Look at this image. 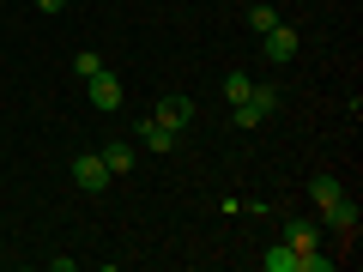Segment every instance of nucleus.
<instances>
[{
    "label": "nucleus",
    "instance_id": "6e6552de",
    "mask_svg": "<svg viewBox=\"0 0 363 272\" xmlns=\"http://www.w3.org/2000/svg\"><path fill=\"white\" fill-rule=\"evenodd\" d=\"M176 140H182V133L157 128V121H145V128H140V145H145V152H152V157H169V152H176Z\"/></svg>",
    "mask_w": 363,
    "mask_h": 272
},
{
    "label": "nucleus",
    "instance_id": "9b49d317",
    "mask_svg": "<svg viewBox=\"0 0 363 272\" xmlns=\"http://www.w3.org/2000/svg\"><path fill=\"white\" fill-rule=\"evenodd\" d=\"M339 194H345V188H339V176H315V181H309V200H315V206H333Z\"/></svg>",
    "mask_w": 363,
    "mask_h": 272
},
{
    "label": "nucleus",
    "instance_id": "39448f33",
    "mask_svg": "<svg viewBox=\"0 0 363 272\" xmlns=\"http://www.w3.org/2000/svg\"><path fill=\"white\" fill-rule=\"evenodd\" d=\"M321 224H327V230H339L345 242H357V206H351L345 194H339L333 206H321Z\"/></svg>",
    "mask_w": 363,
    "mask_h": 272
},
{
    "label": "nucleus",
    "instance_id": "4468645a",
    "mask_svg": "<svg viewBox=\"0 0 363 272\" xmlns=\"http://www.w3.org/2000/svg\"><path fill=\"white\" fill-rule=\"evenodd\" d=\"M272 25H279V6H248V30H255V37L272 30Z\"/></svg>",
    "mask_w": 363,
    "mask_h": 272
},
{
    "label": "nucleus",
    "instance_id": "20e7f679",
    "mask_svg": "<svg viewBox=\"0 0 363 272\" xmlns=\"http://www.w3.org/2000/svg\"><path fill=\"white\" fill-rule=\"evenodd\" d=\"M85 97H91V109H121V79L104 67L97 79H85Z\"/></svg>",
    "mask_w": 363,
    "mask_h": 272
},
{
    "label": "nucleus",
    "instance_id": "f8f14e48",
    "mask_svg": "<svg viewBox=\"0 0 363 272\" xmlns=\"http://www.w3.org/2000/svg\"><path fill=\"white\" fill-rule=\"evenodd\" d=\"M248 91H255V79H248V73H224V103H242V97H248Z\"/></svg>",
    "mask_w": 363,
    "mask_h": 272
},
{
    "label": "nucleus",
    "instance_id": "423d86ee",
    "mask_svg": "<svg viewBox=\"0 0 363 272\" xmlns=\"http://www.w3.org/2000/svg\"><path fill=\"white\" fill-rule=\"evenodd\" d=\"M152 121H157V128H169V133H182L188 121H194V103H188V97H164Z\"/></svg>",
    "mask_w": 363,
    "mask_h": 272
},
{
    "label": "nucleus",
    "instance_id": "7ed1b4c3",
    "mask_svg": "<svg viewBox=\"0 0 363 272\" xmlns=\"http://www.w3.org/2000/svg\"><path fill=\"white\" fill-rule=\"evenodd\" d=\"M260 49H267V61H297L303 37H297V30H291V25H285V18H279V25H272V30H260Z\"/></svg>",
    "mask_w": 363,
    "mask_h": 272
},
{
    "label": "nucleus",
    "instance_id": "f03ea898",
    "mask_svg": "<svg viewBox=\"0 0 363 272\" xmlns=\"http://www.w3.org/2000/svg\"><path fill=\"white\" fill-rule=\"evenodd\" d=\"M73 188H79V194H104V188H109V164H104V152L73 157Z\"/></svg>",
    "mask_w": 363,
    "mask_h": 272
},
{
    "label": "nucleus",
    "instance_id": "9d476101",
    "mask_svg": "<svg viewBox=\"0 0 363 272\" xmlns=\"http://www.w3.org/2000/svg\"><path fill=\"white\" fill-rule=\"evenodd\" d=\"M104 164H109V176H128V169L140 164V152H133V145H121V140H116V145H109V152H104Z\"/></svg>",
    "mask_w": 363,
    "mask_h": 272
},
{
    "label": "nucleus",
    "instance_id": "1a4fd4ad",
    "mask_svg": "<svg viewBox=\"0 0 363 272\" xmlns=\"http://www.w3.org/2000/svg\"><path fill=\"white\" fill-rule=\"evenodd\" d=\"M285 242H291V248H297V254H309V248H315V242H321V230H315V224H309V218H285Z\"/></svg>",
    "mask_w": 363,
    "mask_h": 272
},
{
    "label": "nucleus",
    "instance_id": "ddd939ff",
    "mask_svg": "<svg viewBox=\"0 0 363 272\" xmlns=\"http://www.w3.org/2000/svg\"><path fill=\"white\" fill-rule=\"evenodd\" d=\"M73 73L79 79H97V73H104V55H97V49H79L73 55Z\"/></svg>",
    "mask_w": 363,
    "mask_h": 272
},
{
    "label": "nucleus",
    "instance_id": "2eb2a0df",
    "mask_svg": "<svg viewBox=\"0 0 363 272\" xmlns=\"http://www.w3.org/2000/svg\"><path fill=\"white\" fill-rule=\"evenodd\" d=\"M37 6L43 13H61V6H73V0H37Z\"/></svg>",
    "mask_w": 363,
    "mask_h": 272
},
{
    "label": "nucleus",
    "instance_id": "0eeeda50",
    "mask_svg": "<svg viewBox=\"0 0 363 272\" xmlns=\"http://www.w3.org/2000/svg\"><path fill=\"white\" fill-rule=\"evenodd\" d=\"M260 266H267V272H303V254L291 242H272L267 254H260Z\"/></svg>",
    "mask_w": 363,
    "mask_h": 272
},
{
    "label": "nucleus",
    "instance_id": "f257e3e1",
    "mask_svg": "<svg viewBox=\"0 0 363 272\" xmlns=\"http://www.w3.org/2000/svg\"><path fill=\"white\" fill-rule=\"evenodd\" d=\"M272 109H279V85H255L242 103H236V115H230V121H236V128H260Z\"/></svg>",
    "mask_w": 363,
    "mask_h": 272
}]
</instances>
